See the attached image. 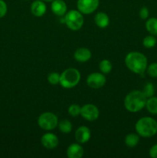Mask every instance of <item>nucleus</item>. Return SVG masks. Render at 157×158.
I'll return each mask as SVG.
<instances>
[{"instance_id":"obj_7","label":"nucleus","mask_w":157,"mask_h":158,"mask_svg":"<svg viewBox=\"0 0 157 158\" xmlns=\"http://www.w3.org/2000/svg\"><path fill=\"white\" fill-rule=\"evenodd\" d=\"M80 116L87 121H95L99 117V110L95 105L87 103L81 106Z\"/></svg>"},{"instance_id":"obj_5","label":"nucleus","mask_w":157,"mask_h":158,"mask_svg":"<svg viewBox=\"0 0 157 158\" xmlns=\"http://www.w3.org/2000/svg\"><path fill=\"white\" fill-rule=\"evenodd\" d=\"M64 22L70 30L78 31L84 24V17L78 9H72L64 15Z\"/></svg>"},{"instance_id":"obj_12","label":"nucleus","mask_w":157,"mask_h":158,"mask_svg":"<svg viewBox=\"0 0 157 158\" xmlns=\"http://www.w3.org/2000/svg\"><path fill=\"white\" fill-rule=\"evenodd\" d=\"M30 9L31 12L34 16L39 18L46 14L47 7H46L45 2L42 1V0H35L31 4Z\"/></svg>"},{"instance_id":"obj_31","label":"nucleus","mask_w":157,"mask_h":158,"mask_svg":"<svg viewBox=\"0 0 157 158\" xmlns=\"http://www.w3.org/2000/svg\"><path fill=\"white\" fill-rule=\"evenodd\" d=\"M24 1H28V0H24Z\"/></svg>"},{"instance_id":"obj_16","label":"nucleus","mask_w":157,"mask_h":158,"mask_svg":"<svg viewBox=\"0 0 157 158\" xmlns=\"http://www.w3.org/2000/svg\"><path fill=\"white\" fill-rule=\"evenodd\" d=\"M109 17L106 13L103 12H99L94 17L95 24L101 29H105L109 25Z\"/></svg>"},{"instance_id":"obj_6","label":"nucleus","mask_w":157,"mask_h":158,"mask_svg":"<svg viewBox=\"0 0 157 158\" xmlns=\"http://www.w3.org/2000/svg\"><path fill=\"white\" fill-rule=\"evenodd\" d=\"M38 127L46 131H50L58 127V120L57 116L52 112H45L40 114L37 120Z\"/></svg>"},{"instance_id":"obj_30","label":"nucleus","mask_w":157,"mask_h":158,"mask_svg":"<svg viewBox=\"0 0 157 158\" xmlns=\"http://www.w3.org/2000/svg\"><path fill=\"white\" fill-rule=\"evenodd\" d=\"M42 1L45 2H52L54 1V0H42Z\"/></svg>"},{"instance_id":"obj_27","label":"nucleus","mask_w":157,"mask_h":158,"mask_svg":"<svg viewBox=\"0 0 157 158\" xmlns=\"http://www.w3.org/2000/svg\"><path fill=\"white\" fill-rule=\"evenodd\" d=\"M8 11L7 5L6 2L3 0H0V19L3 18L6 15Z\"/></svg>"},{"instance_id":"obj_28","label":"nucleus","mask_w":157,"mask_h":158,"mask_svg":"<svg viewBox=\"0 0 157 158\" xmlns=\"http://www.w3.org/2000/svg\"><path fill=\"white\" fill-rule=\"evenodd\" d=\"M139 17L142 19H147L149 18V9L146 6L144 7H142L140 9L139 12Z\"/></svg>"},{"instance_id":"obj_19","label":"nucleus","mask_w":157,"mask_h":158,"mask_svg":"<svg viewBox=\"0 0 157 158\" xmlns=\"http://www.w3.org/2000/svg\"><path fill=\"white\" fill-rule=\"evenodd\" d=\"M148 112L152 115H157V97H152L147 98L146 106Z\"/></svg>"},{"instance_id":"obj_18","label":"nucleus","mask_w":157,"mask_h":158,"mask_svg":"<svg viewBox=\"0 0 157 158\" xmlns=\"http://www.w3.org/2000/svg\"><path fill=\"white\" fill-rule=\"evenodd\" d=\"M146 29L150 35L157 36V18L148 19L146 23Z\"/></svg>"},{"instance_id":"obj_20","label":"nucleus","mask_w":157,"mask_h":158,"mask_svg":"<svg viewBox=\"0 0 157 158\" xmlns=\"http://www.w3.org/2000/svg\"><path fill=\"white\" fill-rule=\"evenodd\" d=\"M60 132L62 134H69L72 130V124L69 120H62L58 121V127Z\"/></svg>"},{"instance_id":"obj_25","label":"nucleus","mask_w":157,"mask_h":158,"mask_svg":"<svg viewBox=\"0 0 157 158\" xmlns=\"http://www.w3.org/2000/svg\"><path fill=\"white\" fill-rule=\"evenodd\" d=\"M80 111H81V106L75 103L70 105L68 108V113L72 117H76L80 115Z\"/></svg>"},{"instance_id":"obj_10","label":"nucleus","mask_w":157,"mask_h":158,"mask_svg":"<svg viewBox=\"0 0 157 158\" xmlns=\"http://www.w3.org/2000/svg\"><path fill=\"white\" fill-rule=\"evenodd\" d=\"M58 138L53 133L48 132L43 134L41 137V143L45 148L49 150L55 149L58 147Z\"/></svg>"},{"instance_id":"obj_23","label":"nucleus","mask_w":157,"mask_h":158,"mask_svg":"<svg viewBox=\"0 0 157 158\" xmlns=\"http://www.w3.org/2000/svg\"><path fill=\"white\" fill-rule=\"evenodd\" d=\"M143 93L146 96V98L153 97L154 94H155V87H154V85L152 83H146V85L143 87Z\"/></svg>"},{"instance_id":"obj_29","label":"nucleus","mask_w":157,"mask_h":158,"mask_svg":"<svg viewBox=\"0 0 157 158\" xmlns=\"http://www.w3.org/2000/svg\"><path fill=\"white\" fill-rule=\"evenodd\" d=\"M149 154L150 157L157 158V143L151 147L149 151Z\"/></svg>"},{"instance_id":"obj_3","label":"nucleus","mask_w":157,"mask_h":158,"mask_svg":"<svg viewBox=\"0 0 157 158\" xmlns=\"http://www.w3.org/2000/svg\"><path fill=\"white\" fill-rule=\"evenodd\" d=\"M135 129L140 137H152L157 134V121L151 117H143L137 120Z\"/></svg>"},{"instance_id":"obj_24","label":"nucleus","mask_w":157,"mask_h":158,"mask_svg":"<svg viewBox=\"0 0 157 158\" xmlns=\"http://www.w3.org/2000/svg\"><path fill=\"white\" fill-rule=\"evenodd\" d=\"M47 80L51 85L52 86H55V85L59 84L60 80V74L56 72H52L49 74L47 77Z\"/></svg>"},{"instance_id":"obj_1","label":"nucleus","mask_w":157,"mask_h":158,"mask_svg":"<svg viewBox=\"0 0 157 158\" xmlns=\"http://www.w3.org/2000/svg\"><path fill=\"white\" fill-rule=\"evenodd\" d=\"M126 67L135 74L144 73L148 66V60L146 56L138 51L129 52L125 58Z\"/></svg>"},{"instance_id":"obj_15","label":"nucleus","mask_w":157,"mask_h":158,"mask_svg":"<svg viewBox=\"0 0 157 158\" xmlns=\"http://www.w3.org/2000/svg\"><path fill=\"white\" fill-rule=\"evenodd\" d=\"M92 57V52L88 48L80 47L74 52V59L78 63H86Z\"/></svg>"},{"instance_id":"obj_21","label":"nucleus","mask_w":157,"mask_h":158,"mask_svg":"<svg viewBox=\"0 0 157 158\" xmlns=\"http://www.w3.org/2000/svg\"><path fill=\"white\" fill-rule=\"evenodd\" d=\"M99 68L100 72L103 73V74H108L112 69V63L109 60L105 59V60H103L102 61H100L99 64Z\"/></svg>"},{"instance_id":"obj_2","label":"nucleus","mask_w":157,"mask_h":158,"mask_svg":"<svg viewBox=\"0 0 157 158\" xmlns=\"http://www.w3.org/2000/svg\"><path fill=\"white\" fill-rule=\"evenodd\" d=\"M146 96L140 90H132L126 96L124 99V106L130 113H137L141 111L146 106Z\"/></svg>"},{"instance_id":"obj_11","label":"nucleus","mask_w":157,"mask_h":158,"mask_svg":"<svg viewBox=\"0 0 157 158\" xmlns=\"http://www.w3.org/2000/svg\"><path fill=\"white\" fill-rule=\"evenodd\" d=\"M75 138L79 143H86L90 140L91 131L86 126H81L75 131Z\"/></svg>"},{"instance_id":"obj_17","label":"nucleus","mask_w":157,"mask_h":158,"mask_svg":"<svg viewBox=\"0 0 157 158\" xmlns=\"http://www.w3.org/2000/svg\"><path fill=\"white\" fill-rule=\"evenodd\" d=\"M140 136L138 134H134V133H130V134H127L125 137V144L128 147V148H133L136 147L139 143V138Z\"/></svg>"},{"instance_id":"obj_26","label":"nucleus","mask_w":157,"mask_h":158,"mask_svg":"<svg viewBox=\"0 0 157 158\" xmlns=\"http://www.w3.org/2000/svg\"><path fill=\"white\" fill-rule=\"evenodd\" d=\"M146 71L149 77L157 78V63H152L148 65Z\"/></svg>"},{"instance_id":"obj_13","label":"nucleus","mask_w":157,"mask_h":158,"mask_svg":"<svg viewBox=\"0 0 157 158\" xmlns=\"http://www.w3.org/2000/svg\"><path fill=\"white\" fill-rule=\"evenodd\" d=\"M51 10L57 16H64L67 12V5L63 0H54L51 2Z\"/></svg>"},{"instance_id":"obj_9","label":"nucleus","mask_w":157,"mask_h":158,"mask_svg":"<svg viewBox=\"0 0 157 158\" xmlns=\"http://www.w3.org/2000/svg\"><path fill=\"white\" fill-rule=\"evenodd\" d=\"M99 0H78L77 9L85 15L92 13L98 9Z\"/></svg>"},{"instance_id":"obj_4","label":"nucleus","mask_w":157,"mask_h":158,"mask_svg":"<svg viewBox=\"0 0 157 158\" xmlns=\"http://www.w3.org/2000/svg\"><path fill=\"white\" fill-rule=\"evenodd\" d=\"M80 72L75 68H68L60 74L59 84L65 89H72L79 83Z\"/></svg>"},{"instance_id":"obj_22","label":"nucleus","mask_w":157,"mask_h":158,"mask_svg":"<svg viewBox=\"0 0 157 158\" xmlns=\"http://www.w3.org/2000/svg\"><path fill=\"white\" fill-rule=\"evenodd\" d=\"M157 43V40L155 35H149L144 37L143 40V45L146 49H152L155 47Z\"/></svg>"},{"instance_id":"obj_14","label":"nucleus","mask_w":157,"mask_h":158,"mask_svg":"<svg viewBox=\"0 0 157 158\" xmlns=\"http://www.w3.org/2000/svg\"><path fill=\"white\" fill-rule=\"evenodd\" d=\"M84 154V149L79 143H71L67 148L66 155L69 158H81Z\"/></svg>"},{"instance_id":"obj_8","label":"nucleus","mask_w":157,"mask_h":158,"mask_svg":"<svg viewBox=\"0 0 157 158\" xmlns=\"http://www.w3.org/2000/svg\"><path fill=\"white\" fill-rule=\"evenodd\" d=\"M106 83V78L103 73H92L86 79V83L92 89H100L103 87Z\"/></svg>"}]
</instances>
